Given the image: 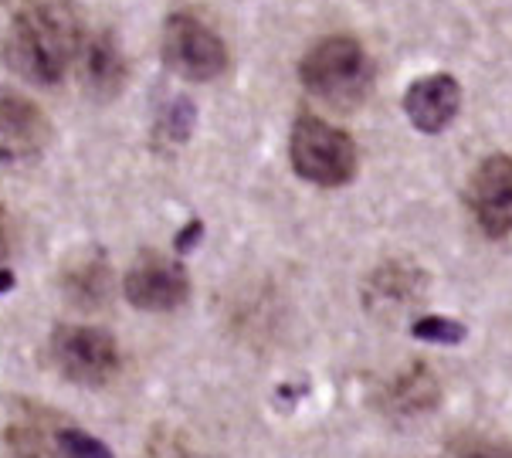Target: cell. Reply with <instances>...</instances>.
<instances>
[{"label":"cell","instance_id":"e0dca14e","mask_svg":"<svg viewBox=\"0 0 512 458\" xmlns=\"http://www.w3.org/2000/svg\"><path fill=\"white\" fill-rule=\"evenodd\" d=\"M58 445H62L65 458H112V452L99 438L85 435L82 428H58Z\"/></svg>","mask_w":512,"mask_h":458},{"label":"cell","instance_id":"3957f363","mask_svg":"<svg viewBox=\"0 0 512 458\" xmlns=\"http://www.w3.org/2000/svg\"><path fill=\"white\" fill-rule=\"evenodd\" d=\"M289 157L295 174L316 187H343L357 177V143L319 116H299L292 126Z\"/></svg>","mask_w":512,"mask_h":458},{"label":"cell","instance_id":"9c48e42d","mask_svg":"<svg viewBox=\"0 0 512 458\" xmlns=\"http://www.w3.org/2000/svg\"><path fill=\"white\" fill-rule=\"evenodd\" d=\"M458 106H462V89L451 75H424L407 89L404 95V112L414 123V129L435 136L441 133L451 119L458 116Z\"/></svg>","mask_w":512,"mask_h":458},{"label":"cell","instance_id":"7a4b0ae2","mask_svg":"<svg viewBox=\"0 0 512 458\" xmlns=\"http://www.w3.org/2000/svg\"><path fill=\"white\" fill-rule=\"evenodd\" d=\"M302 85L333 109H353L367 99L373 68L367 51L350 34H333L306 51L299 65Z\"/></svg>","mask_w":512,"mask_h":458},{"label":"cell","instance_id":"7c38bea8","mask_svg":"<svg viewBox=\"0 0 512 458\" xmlns=\"http://www.w3.org/2000/svg\"><path fill=\"white\" fill-rule=\"evenodd\" d=\"M11 458H65L58 445V428L45 425V414H28L7 428Z\"/></svg>","mask_w":512,"mask_h":458},{"label":"cell","instance_id":"d6986e66","mask_svg":"<svg viewBox=\"0 0 512 458\" xmlns=\"http://www.w3.org/2000/svg\"><path fill=\"white\" fill-rule=\"evenodd\" d=\"M462 458H512V448L499 442H479L468 448V452H462Z\"/></svg>","mask_w":512,"mask_h":458},{"label":"cell","instance_id":"8992f818","mask_svg":"<svg viewBox=\"0 0 512 458\" xmlns=\"http://www.w3.org/2000/svg\"><path fill=\"white\" fill-rule=\"evenodd\" d=\"M123 292L136 309H143V313H170V309L187 302L190 282L180 262H173V258L160 252H143L129 265Z\"/></svg>","mask_w":512,"mask_h":458},{"label":"cell","instance_id":"44dd1931","mask_svg":"<svg viewBox=\"0 0 512 458\" xmlns=\"http://www.w3.org/2000/svg\"><path fill=\"white\" fill-rule=\"evenodd\" d=\"M11 289H14V272L0 269V296H4V292H11Z\"/></svg>","mask_w":512,"mask_h":458},{"label":"cell","instance_id":"52a82bcc","mask_svg":"<svg viewBox=\"0 0 512 458\" xmlns=\"http://www.w3.org/2000/svg\"><path fill=\"white\" fill-rule=\"evenodd\" d=\"M468 201H472L475 221L489 238L512 235V157L496 153L485 157L468 184Z\"/></svg>","mask_w":512,"mask_h":458},{"label":"cell","instance_id":"2e32d148","mask_svg":"<svg viewBox=\"0 0 512 458\" xmlns=\"http://www.w3.org/2000/svg\"><path fill=\"white\" fill-rule=\"evenodd\" d=\"M411 336L424 343H462L465 326L448 316H421L418 323L411 326Z\"/></svg>","mask_w":512,"mask_h":458},{"label":"cell","instance_id":"9a60e30c","mask_svg":"<svg viewBox=\"0 0 512 458\" xmlns=\"http://www.w3.org/2000/svg\"><path fill=\"white\" fill-rule=\"evenodd\" d=\"M194 102L190 99H173L167 112L160 116V123H156V133L153 140L156 143H170V146H180L190 136V129H194Z\"/></svg>","mask_w":512,"mask_h":458},{"label":"cell","instance_id":"5b68a950","mask_svg":"<svg viewBox=\"0 0 512 458\" xmlns=\"http://www.w3.org/2000/svg\"><path fill=\"white\" fill-rule=\"evenodd\" d=\"M163 62L180 79L211 82L228 68V48L194 14H173L163 28Z\"/></svg>","mask_w":512,"mask_h":458},{"label":"cell","instance_id":"ac0fdd59","mask_svg":"<svg viewBox=\"0 0 512 458\" xmlns=\"http://www.w3.org/2000/svg\"><path fill=\"white\" fill-rule=\"evenodd\" d=\"M201 238H204V224L194 218L184 231H177V252H180V255H184V252H194L197 241H201Z\"/></svg>","mask_w":512,"mask_h":458},{"label":"cell","instance_id":"30bf717a","mask_svg":"<svg viewBox=\"0 0 512 458\" xmlns=\"http://www.w3.org/2000/svg\"><path fill=\"white\" fill-rule=\"evenodd\" d=\"M82 82L95 99H112L126 85V58L116 34L102 31L82 48Z\"/></svg>","mask_w":512,"mask_h":458},{"label":"cell","instance_id":"ba28073f","mask_svg":"<svg viewBox=\"0 0 512 458\" xmlns=\"http://www.w3.org/2000/svg\"><path fill=\"white\" fill-rule=\"evenodd\" d=\"M51 143L48 116L31 99L14 92H0V160L24 163L45 153Z\"/></svg>","mask_w":512,"mask_h":458},{"label":"cell","instance_id":"5bb4252c","mask_svg":"<svg viewBox=\"0 0 512 458\" xmlns=\"http://www.w3.org/2000/svg\"><path fill=\"white\" fill-rule=\"evenodd\" d=\"M418 289V272L404 269V265H380L370 279V306L373 302H407Z\"/></svg>","mask_w":512,"mask_h":458},{"label":"cell","instance_id":"277c9868","mask_svg":"<svg viewBox=\"0 0 512 458\" xmlns=\"http://www.w3.org/2000/svg\"><path fill=\"white\" fill-rule=\"evenodd\" d=\"M51 360L65 380L85 387L106 384L123 364L116 340L95 326H58L51 336Z\"/></svg>","mask_w":512,"mask_h":458},{"label":"cell","instance_id":"4fadbf2b","mask_svg":"<svg viewBox=\"0 0 512 458\" xmlns=\"http://www.w3.org/2000/svg\"><path fill=\"white\" fill-rule=\"evenodd\" d=\"M65 292L78 306H102L109 296V269L102 262H82L65 272Z\"/></svg>","mask_w":512,"mask_h":458},{"label":"cell","instance_id":"ffe728a7","mask_svg":"<svg viewBox=\"0 0 512 458\" xmlns=\"http://www.w3.org/2000/svg\"><path fill=\"white\" fill-rule=\"evenodd\" d=\"M7 252H11V241H7V218H4V211H0V262L7 258Z\"/></svg>","mask_w":512,"mask_h":458},{"label":"cell","instance_id":"6da1fadb","mask_svg":"<svg viewBox=\"0 0 512 458\" xmlns=\"http://www.w3.org/2000/svg\"><path fill=\"white\" fill-rule=\"evenodd\" d=\"M85 48L75 0H21L4 38V62L34 85H58Z\"/></svg>","mask_w":512,"mask_h":458},{"label":"cell","instance_id":"8fae6325","mask_svg":"<svg viewBox=\"0 0 512 458\" xmlns=\"http://www.w3.org/2000/svg\"><path fill=\"white\" fill-rule=\"evenodd\" d=\"M438 401V380L424 364L407 367L387 387V408L394 414H421L431 411Z\"/></svg>","mask_w":512,"mask_h":458}]
</instances>
